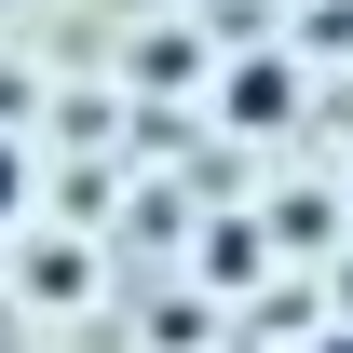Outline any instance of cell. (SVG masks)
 I'll use <instances>...</instances> for the list:
<instances>
[{"instance_id": "6da1fadb", "label": "cell", "mask_w": 353, "mask_h": 353, "mask_svg": "<svg viewBox=\"0 0 353 353\" xmlns=\"http://www.w3.org/2000/svg\"><path fill=\"white\" fill-rule=\"evenodd\" d=\"M285 109H299V82H285L272 54H259V68H231V123H285Z\"/></svg>"}, {"instance_id": "3957f363", "label": "cell", "mask_w": 353, "mask_h": 353, "mask_svg": "<svg viewBox=\"0 0 353 353\" xmlns=\"http://www.w3.org/2000/svg\"><path fill=\"white\" fill-rule=\"evenodd\" d=\"M340 312H353V259H340Z\"/></svg>"}, {"instance_id": "277c9868", "label": "cell", "mask_w": 353, "mask_h": 353, "mask_svg": "<svg viewBox=\"0 0 353 353\" xmlns=\"http://www.w3.org/2000/svg\"><path fill=\"white\" fill-rule=\"evenodd\" d=\"M326 353H353V340H326Z\"/></svg>"}, {"instance_id": "7a4b0ae2", "label": "cell", "mask_w": 353, "mask_h": 353, "mask_svg": "<svg viewBox=\"0 0 353 353\" xmlns=\"http://www.w3.org/2000/svg\"><path fill=\"white\" fill-rule=\"evenodd\" d=\"M28 218V136H0V231Z\"/></svg>"}]
</instances>
